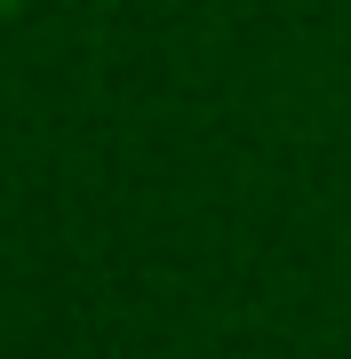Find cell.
I'll list each match as a JSON object with an SVG mask.
<instances>
[{
	"label": "cell",
	"instance_id": "6da1fadb",
	"mask_svg": "<svg viewBox=\"0 0 351 359\" xmlns=\"http://www.w3.org/2000/svg\"><path fill=\"white\" fill-rule=\"evenodd\" d=\"M0 8H16V0H0Z\"/></svg>",
	"mask_w": 351,
	"mask_h": 359
}]
</instances>
